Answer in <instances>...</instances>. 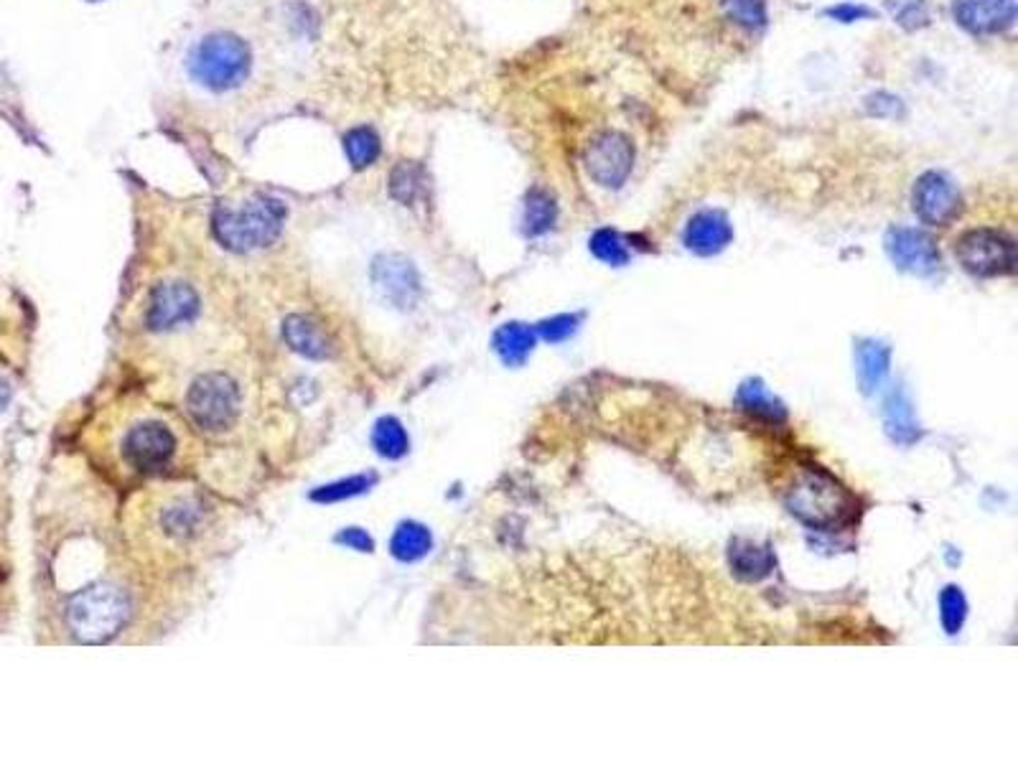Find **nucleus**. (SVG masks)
Instances as JSON below:
<instances>
[{
    "label": "nucleus",
    "instance_id": "1",
    "mask_svg": "<svg viewBox=\"0 0 1018 763\" xmlns=\"http://www.w3.org/2000/svg\"><path fill=\"white\" fill-rule=\"evenodd\" d=\"M784 504L797 519L814 529H833L853 514V496L833 474L804 466L784 494Z\"/></svg>",
    "mask_w": 1018,
    "mask_h": 763
},
{
    "label": "nucleus",
    "instance_id": "2",
    "mask_svg": "<svg viewBox=\"0 0 1018 763\" xmlns=\"http://www.w3.org/2000/svg\"><path fill=\"white\" fill-rule=\"evenodd\" d=\"M286 207L270 197L247 199L243 207H219L215 211V235L227 250L253 252L276 242Z\"/></svg>",
    "mask_w": 1018,
    "mask_h": 763
},
{
    "label": "nucleus",
    "instance_id": "3",
    "mask_svg": "<svg viewBox=\"0 0 1018 763\" xmlns=\"http://www.w3.org/2000/svg\"><path fill=\"white\" fill-rule=\"evenodd\" d=\"M130 618V601L112 585L79 591L67 606V624L79 642L100 644L120 632Z\"/></svg>",
    "mask_w": 1018,
    "mask_h": 763
},
{
    "label": "nucleus",
    "instance_id": "4",
    "mask_svg": "<svg viewBox=\"0 0 1018 763\" xmlns=\"http://www.w3.org/2000/svg\"><path fill=\"white\" fill-rule=\"evenodd\" d=\"M118 454L130 472L140 476L168 468L179 454V436L174 425L158 415H138L120 433Z\"/></svg>",
    "mask_w": 1018,
    "mask_h": 763
},
{
    "label": "nucleus",
    "instance_id": "5",
    "mask_svg": "<svg viewBox=\"0 0 1018 763\" xmlns=\"http://www.w3.org/2000/svg\"><path fill=\"white\" fill-rule=\"evenodd\" d=\"M189 72L211 92H227L250 75V49L233 33H211L194 47Z\"/></svg>",
    "mask_w": 1018,
    "mask_h": 763
},
{
    "label": "nucleus",
    "instance_id": "6",
    "mask_svg": "<svg viewBox=\"0 0 1018 763\" xmlns=\"http://www.w3.org/2000/svg\"><path fill=\"white\" fill-rule=\"evenodd\" d=\"M191 420L209 433H225L237 423L240 415V393L237 382L223 371H207L194 379L186 395Z\"/></svg>",
    "mask_w": 1018,
    "mask_h": 763
},
{
    "label": "nucleus",
    "instance_id": "7",
    "mask_svg": "<svg viewBox=\"0 0 1018 763\" xmlns=\"http://www.w3.org/2000/svg\"><path fill=\"white\" fill-rule=\"evenodd\" d=\"M209 507L201 496L191 492H171L158 499L154 512V525L158 539L168 547L181 549L194 545L209 527Z\"/></svg>",
    "mask_w": 1018,
    "mask_h": 763
},
{
    "label": "nucleus",
    "instance_id": "8",
    "mask_svg": "<svg viewBox=\"0 0 1018 763\" xmlns=\"http://www.w3.org/2000/svg\"><path fill=\"white\" fill-rule=\"evenodd\" d=\"M955 255L965 270L976 278H1000L1016 270L1014 239L998 229H970L960 237Z\"/></svg>",
    "mask_w": 1018,
    "mask_h": 763
},
{
    "label": "nucleus",
    "instance_id": "9",
    "mask_svg": "<svg viewBox=\"0 0 1018 763\" xmlns=\"http://www.w3.org/2000/svg\"><path fill=\"white\" fill-rule=\"evenodd\" d=\"M586 171L604 189H619L630 179L634 166V148L630 138L616 130H604L586 148Z\"/></svg>",
    "mask_w": 1018,
    "mask_h": 763
},
{
    "label": "nucleus",
    "instance_id": "10",
    "mask_svg": "<svg viewBox=\"0 0 1018 763\" xmlns=\"http://www.w3.org/2000/svg\"><path fill=\"white\" fill-rule=\"evenodd\" d=\"M199 314L197 290L186 283H164L154 290L146 310V326L156 334H168L191 324Z\"/></svg>",
    "mask_w": 1018,
    "mask_h": 763
},
{
    "label": "nucleus",
    "instance_id": "11",
    "mask_svg": "<svg viewBox=\"0 0 1018 763\" xmlns=\"http://www.w3.org/2000/svg\"><path fill=\"white\" fill-rule=\"evenodd\" d=\"M911 207H915V215L925 225L945 227L960 217L962 197L945 174L927 171L917 179L915 194H911Z\"/></svg>",
    "mask_w": 1018,
    "mask_h": 763
},
{
    "label": "nucleus",
    "instance_id": "12",
    "mask_svg": "<svg viewBox=\"0 0 1018 763\" xmlns=\"http://www.w3.org/2000/svg\"><path fill=\"white\" fill-rule=\"evenodd\" d=\"M887 252L899 270L911 275H932L940 268V250L922 229L893 227L887 232Z\"/></svg>",
    "mask_w": 1018,
    "mask_h": 763
},
{
    "label": "nucleus",
    "instance_id": "13",
    "mask_svg": "<svg viewBox=\"0 0 1018 763\" xmlns=\"http://www.w3.org/2000/svg\"><path fill=\"white\" fill-rule=\"evenodd\" d=\"M372 278L395 308H413L421 298V278L413 262H407L401 255H383L372 265Z\"/></svg>",
    "mask_w": 1018,
    "mask_h": 763
},
{
    "label": "nucleus",
    "instance_id": "14",
    "mask_svg": "<svg viewBox=\"0 0 1018 763\" xmlns=\"http://www.w3.org/2000/svg\"><path fill=\"white\" fill-rule=\"evenodd\" d=\"M952 13L972 37H994L1016 23V0H955Z\"/></svg>",
    "mask_w": 1018,
    "mask_h": 763
},
{
    "label": "nucleus",
    "instance_id": "15",
    "mask_svg": "<svg viewBox=\"0 0 1018 763\" xmlns=\"http://www.w3.org/2000/svg\"><path fill=\"white\" fill-rule=\"evenodd\" d=\"M733 229L729 217L719 209H705L688 221L685 245L695 255H719L731 245Z\"/></svg>",
    "mask_w": 1018,
    "mask_h": 763
},
{
    "label": "nucleus",
    "instance_id": "16",
    "mask_svg": "<svg viewBox=\"0 0 1018 763\" xmlns=\"http://www.w3.org/2000/svg\"><path fill=\"white\" fill-rule=\"evenodd\" d=\"M891 351L883 341L866 339L856 346V371L863 395H873L889 375Z\"/></svg>",
    "mask_w": 1018,
    "mask_h": 763
},
{
    "label": "nucleus",
    "instance_id": "17",
    "mask_svg": "<svg viewBox=\"0 0 1018 763\" xmlns=\"http://www.w3.org/2000/svg\"><path fill=\"white\" fill-rule=\"evenodd\" d=\"M883 425H887V433L893 443L899 446H911L917 443L919 436V425L915 418V405H911L907 389H893L889 395L887 405H883Z\"/></svg>",
    "mask_w": 1018,
    "mask_h": 763
},
{
    "label": "nucleus",
    "instance_id": "18",
    "mask_svg": "<svg viewBox=\"0 0 1018 763\" xmlns=\"http://www.w3.org/2000/svg\"><path fill=\"white\" fill-rule=\"evenodd\" d=\"M729 561H731L733 573H737L743 581L767 578L774 567L772 549H769L767 545L754 543V539H747V537L733 539L731 549H729Z\"/></svg>",
    "mask_w": 1018,
    "mask_h": 763
},
{
    "label": "nucleus",
    "instance_id": "19",
    "mask_svg": "<svg viewBox=\"0 0 1018 763\" xmlns=\"http://www.w3.org/2000/svg\"><path fill=\"white\" fill-rule=\"evenodd\" d=\"M283 336H286L290 349L304 354L308 359H326L332 351V344L326 339L324 328L308 316L288 318L286 326H283Z\"/></svg>",
    "mask_w": 1018,
    "mask_h": 763
},
{
    "label": "nucleus",
    "instance_id": "20",
    "mask_svg": "<svg viewBox=\"0 0 1018 763\" xmlns=\"http://www.w3.org/2000/svg\"><path fill=\"white\" fill-rule=\"evenodd\" d=\"M537 331L525 324H507L494 334V349L507 367H520L533 354Z\"/></svg>",
    "mask_w": 1018,
    "mask_h": 763
},
{
    "label": "nucleus",
    "instance_id": "21",
    "mask_svg": "<svg viewBox=\"0 0 1018 763\" xmlns=\"http://www.w3.org/2000/svg\"><path fill=\"white\" fill-rule=\"evenodd\" d=\"M737 400H739V405L743 407V410L751 413V415H759V418H767V420H784L787 418L784 405L779 403L772 393H769L767 385L761 379L743 382V385L739 387Z\"/></svg>",
    "mask_w": 1018,
    "mask_h": 763
},
{
    "label": "nucleus",
    "instance_id": "22",
    "mask_svg": "<svg viewBox=\"0 0 1018 763\" xmlns=\"http://www.w3.org/2000/svg\"><path fill=\"white\" fill-rule=\"evenodd\" d=\"M433 545L431 532L423 525H415V522H405V525L397 527L393 535V555L397 561L403 563H415L421 561L423 555H428V549Z\"/></svg>",
    "mask_w": 1018,
    "mask_h": 763
},
{
    "label": "nucleus",
    "instance_id": "23",
    "mask_svg": "<svg viewBox=\"0 0 1018 763\" xmlns=\"http://www.w3.org/2000/svg\"><path fill=\"white\" fill-rule=\"evenodd\" d=\"M557 219V207L551 194L543 189H533L527 194L525 204V232L530 237L545 235L547 229H553Z\"/></svg>",
    "mask_w": 1018,
    "mask_h": 763
},
{
    "label": "nucleus",
    "instance_id": "24",
    "mask_svg": "<svg viewBox=\"0 0 1018 763\" xmlns=\"http://www.w3.org/2000/svg\"><path fill=\"white\" fill-rule=\"evenodd\" d=\"M344 148L354 168H367L379 156V136L372 128H354L344 136Z\"/></svg>",
    "mask_w": 1018,
    "mask_h": 763
},
{
    "label": "nucleus",
    "instance_id": "25",
    "mask_svg": "<svg viewBox=\"0 0 1018 763\" xmlns=\"http://www.w3.org/2000/svg\"><path fill=\"white\" fill-rule=\"evenodd\" d=\"M591 252L596 255L601 262L614 265V268H622V265L630 262V250H626L624 239L616 229H599V232L591 237Z\"/></svg>",
    "mask_w": 1018,
    "mask_h": 763
},
{
    "label": "nucleus",
    "instance_id": "26",
    "mask_svg": "<svg viewBox=\"0 0 1018 763\" xmlns=\"http://www.w3.org/2000/svg\"><path fill=\"white\" fill-rule=\"evenodd\" d=\"M372 440H375L377 454H383L385 458H401L407 450V436H405L401 420H395V418L377 420L375 436H372Z\"/></svg>",
    "mask_w": 1018,
    "mask_h": 763
},
{
    "label": "nucleus",
    "instance_id": "27",
    "mask_svg": "<svg viewBox=\"0 0 1018 763\" xmlns=\"http://www.w3.org/2000/svg\"><path fill=\"white\" fill-rule=\"evenodd\" d=\"M723 11L733 23H739L749 31H759L767 26L764 0H723Z\"/></svg>",
    "mask_w": 1018,
    "mask_h": 763
},
{
    "label": "nucleus",
    "instance_id": "28",
    "mask_svg": "<svg viewBox=\"0 0 1018 763\" xmlns=\"http://www.w3.org/2000/svg\"><path fill=\"white\" fill-rule=\"evenodd\" d=\"M940 616H942V626L945 632L955 636L965 624V616H968V601H965L962 591L958 585H947L940 596Z\"/></svg>",
    "mask_w": 1018,
    "mask_h": 763
},
{
    "label": "nucleus",
    "instance_id": "29",
    "mask_svg": "<svg viewBox=\"0 0 1018 763\" xmlns=\"http://www.w3.org/2000/svg\"><path fill=\"white\" fill-rule=\"evenodd\" d=\"M418 184H421V171H418V166H413V164L395 166L393 176H389V191H393V197L403 204H411L415 197H418V189H421Z\"/></svg>",
    "mask_w": 1018,
    "mask_h": 763
},
{
    "label": "nucleus",
    "instance_id": "30",
    "mask_svg": "<svg viewBox=\"0 0 1018 763\" xmlns=\"http://www.w3.org/2000/svg\"><path fill=\"white\" fill-rule=\"evenodd\" d=\"M369 484H372L369 476H352V478H344V482H339V484L324 486V489L314 492V499L316 502H342V499H347V496L362 494Z\"/></svg>",
    "mask_w": 1018,
    "mask_h": 763
},
{
    "label": "nucleus",
    "instance_id": "31",
    "mask_svg": "<svg viewBox=\"0 0 1018 763\" xmlns=\"http://www.w3.org/2000/svg\"><path fill=\"white\" fill-rule=\"evenodd\" d=\"M579 321L581 318L579 316H569V314H563V316H555L551 318V321H543L537 326V334L543 336L545 341H551V344H561L565 339H571V336L579 331Z\"/></svg>",
    "mask_w": 1018,
    "mask_h": 763
},
{
    "label": "nucleus",
    "instance_id": "32",
    "mask_svg": "<svg viewBox=\"0 0 1018 763\" xmlns=\"http://www.w3.org/2000/svg\"><path fill=\"white\" fill-rule=\"evenodd\" d=\"M866 108H869L871 115H879V118H897V115L905 112V108H901V100L899 97H893V95H887V92H876L869 97V102H866Z\"/></svg>",
    "mask_w": 1018,
    "mask_h": 763
},
{
    "label": "nucleus",
    "instance_id": "33",
    "mask_svg": "<svg viewBox=\"0 0 1018 763\" xmlns=\"http://www.w3.org/2000/svg\"><path fill=\"white\" fill-rule=\"evenodd\" d=\"M828 16H830V19H836V21L853 23V21H861V19H871L873 11H869V8H866V6H853V3H846V6L828 8Z\"/></svg>",
    "mask_w": 1018,
    "mask_h": 763
},
{
    "label": "nucleus",
    "instance_id": "34",
    "mask_svg": "<svg viewBox=\"0 0 1018 763\" xmlns=\"http://www.w3.org/2000/svg\"><path fill=\"white\" fill-rule=\"evenodd\" d=\"M336 539H339L342 545L362 549V553H369V549H372V539H369V535L365 529H347V532H342V535Z\"/></svg>",
    "mask_w": 1018,
    "mask_h": 763
},
{
    "label": "nucleus",
    "instance_id": "35",
    "mask_svg": "<svg viewBox=\"0 0 1018 763\" xmlns=\"http://www.w3.org/2000/svg\"><path fill=\"white\" fill-rule=\"evenodd\" d=\"M8 403H11V387H8V382L0 377V413L6 410Z\"/></svg>",
    "mask_w": 1018,
    "mask_h": 763
},
{
    "label": "nucleus",
    "instance_id": "36",
    "mask_svg": "<svg viewBox=\"0 0 1018 763\" xmlns=\"http://www.w3.org/2000/svg\"><path fill=\"white\" fill-rule=\"evenodd\" d=\"M90 3H97V0H90Z\"/></svg>",
    "mask_w": 1018,
    "mask_h": 763
}]
</instances>
